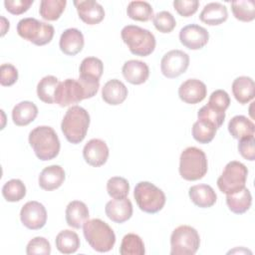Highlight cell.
Returning <instances> with one entry per match:
<instances>
[{
  "label": "cell",
  "mask_w": 255,
  "mask_h": 255,
  "mask_svg": "<svg viewBox=\"0 0 255 255\" xmlns=\"http://www.w3.org/2000/svg\"><path fill=\"white\" fill-rule=\"evenodd\" d=\"M29 143L40 160H51L60 151V140L53 128L40 126L29 133Z\"/></svg>",
  "instance_id": "1"
},
{
  "label": "cell",
  "mask_w": 255,
  "mask_h": 255,
  "mask_svg": "<svg viewBox=\"0 0 255 255\" xmlns=\"http://www.w3.org/2000/svg\"><path fill=\"white\" fill-rule=\"evenodd\" d=\"M89 126V113L80 106H72L62 120L61 129L69 142L77 144L86 137Z\"/></svg>",
  "instance_id": "2"
},
{
  "label": "cell",
  "mask_w": 255,
  "mask_h": 255,
  "mask_svg": "<svg viewBox=\"0 0 255 255\" xmlns=\"http://www.w3.org/2000/svg\"><path fill=\"white\" fill-rule=\"evenodd\" d=\"M83 233L86 241L98 252H108L116 243L114 230L99 218L87 220L83 225Z\"/></svg>",
  "instance_id": "3"
},
{
  "label": "cell",
  "mask_w": 255,
  "mask_h": 255,
  "mask_svg": "<svg viewBox=\"0 0 255 255\" xmlns=\"http://www.w3.org/2000/svg\"><path fill=\"white\" fill-rule=\"evenodd\" d=\"M121 36L130 53L135 56L146 57L154 51L155 37L146 29L135 25H128L122 29Z\"/></svg>",
  "instance_id": "4"
},
{
  "label": "cell",
  "mask_w": 255,
  "mask_h": 255,
  "mask_svg": "<svg viewBox=\"0 0 255 255\" xmlns=\"http://www.w3.org/2000/svg\"><path fill=\"white\" fill-rule=\"evenodd\" d=\"M208 163L204 151L195 146L186 147L180 154L179 174L189 181L201 179L207 172Z\"/></svg>",
  "instance_id": "5"
},
{
  "label": "cell",
  "mask_w": 255,
  "mask_h": 255,
  "mask_svg": "<svg viewBox=\"0 0 255 255\" xmlns=\"http://www.w3.org/2000/svg\"><path fill=\"white\" fill-rule=\"evenodd\" d=\"M135 202L140 210L146 213H156L165 204L164 192L149 181L138 182L133 191Z\"/></svg>",
  "instance_id": "6"
},
{
  "label": "cell",
  "mask_w": 255,
  "mask_h": 255,
  "mask_svg": "<svg viewBox=\"0 0 255 255\" xmlns=\"http://www.w3.org/2000/svg\"><path fill=\"white\" fill-rule=\"evenodd\" d=\"M17 33L23 39L37 46H44L52 41L55 29L51 24L35 18H24L17 24Z\"/></svg>",
  "instance_id": "7"
},
{
  "label": "cell",
  "mask_w": 255,
  "mask_h": 255,
  "mask_svg": "<svg viewBox=\"0 0 255 255\" xmlns=\"http://www.w3.org/2000/svg\"><path fill=\"white\" fill-rule=\"evenodd\" d=\"M199 245V234L195 228L189 225H180L171 233V255H193L197 252Z\"/></svg>",
  "instance_id": "8"
},
{
  "label": "cell",
  "mask_w": 255,
  "mask_h": 255,
  "mask_svg": "<svg viewBox=\"0 0 255 255\" xmlns=\"http://www.w3.org/2000/svg\"><path fill=\"white\" fill-rule=\"evenodd\" d=\"M248 169L240 161H229L217 179L219 190L225 194L235 193L245 187Z\"/></svg>",
  "instance_id": "9"
},
{
  "label": "cell",
  "mask_w": 255,
  "mask_h": 255,
  "mask_svg": "<svg viewBox=\"0 0 255 255\" xmlns=\"http://www.w3.org/2000/svg\"><path fill=\"white\" fill-rule=\"evenodd\" d=\"M83 100H85V93L79 80L67 79L59 83L55 93V103L60 107L72 106Z\"/></svg>",
  "instance_id": "10"
},
{
  "label": "cell",
  "mask_w": 255,
  "mask_h": 255,
  "mask_svg": "<svg viewBox=\"0 0 255 255\" xmlns=\"http://www.w3.org/2000/svg\"><path fill=\"white\" fill-rule=\"evenodd\" d=\"M189 66V56L181 50H171L160 61V70L164 77L173 79L183 74Z\"/></svg>",
  "instance_id": "11"
},
{
  "label": "cell",
  "mask_w": 255,
  "mask_h": 255,
  "mask_svg": "<svg viewBox=\"0 0 255 255\" xmlns=\"http://www.w3.org/2000/svg\"><path fill=\"white\" fill-rule=\"evenodd\" d=\"M20 219L22 224L28 229H41L47 222L46 208L38 201H28L21 208Z\"/></svg>",
  "instance_id": "12"
},
{
  "label": "cell",
  "mask_w": 255,
  "mask_h": 255,
  "mask_svg": "<svg viewBox=\"0 0 255 255\" xmlns=\"http://www.w3.org/2000/svg\"><path fill=\"white\" fill-rule=\"evenodd\" d=\"M179 40L187 49L199 50L207 44L209 33L205 28L197 24H189L180 30Z\"/></svg>",
  "instance_id": "13"
},
{
  "label": "cell",
  "mask_w": 255,
  "mask_h": 255,
  "mask_svg": "<svg viewBox=\"0 0 255 255\" xmlns=\"http://www.w3.org/2000/svg\"><path fill=\"white\" fill-rule=\"evenodd\" d=\"M83 156L86 162L92 166L99 167L104 165L109 157V147L100 138L90 139L83 148Z\"/></svg>",
  "instance_id": "14"
},
{
  "label": "cell",
  "mask_w": 255,
  "mask_h": 255,
  "mask_svg": "<svg viewBox=\"0 0 255 255\" xmlns=\"http://www.w3.org/2000/svg\"><path fill=\"white\" fill-rule=\"evenodd\" d=\"M207 94L206 86L197 79H188L178 88V96L186 104L195 105L202 102Z\"/></svg>",
  "instance_id": "15"
},
{
  "label": "cell",
  "mask_w": 255,
  "mask_h": 255,
  "mask_svg": "<svg viewBox=\"0 0 255 255\" xmlns=\"http://www.w3.org/2000/svg\"><path fill=\"white\" fill-rule=\"evenodd\" d=\"M78 15L88 25H96L105 18V10L101 4L94 0L74 1Z\"/></svg>",
  "instance_id": "16"
},
{
  "label": "cell",
  "mask_w": 255,
  "mask_h": 255,
  "mask_svg": "<svg viewBox=\"0 0 255 255\" xmlns=\"http://www.w3.org/2000/svg\"><path fill=\"white\" fill-rule=\"evenodd\" d=\"M105 212L112 221L116 223H124L132 215V204L127 197L113 199L107 202Z\"/></svg>",
  "instance_id": "17"
},
{
  "label": "cell",
  "mask_w": 255,
  "mask_h": 255,
  "mask_svg": "<svg viewBox=\"0 0 255 255\" xmlns=\"http://www.w3.org/2000/svg\"><path fill=\"white\" fill-rule=\"evenodd\" d=\"M84 36L82 32L76 28L66 29L60 37V49L68 56L79 54L84 48Z\"/></svg>",
  "instance_id": "18"
},
{
  "label": "cell",
  "mask_w": 255,
  "mask_h": 255,
  "mask_svg": "<svg viewBox=\"0 0 255 255\" xmlns=\"http://www.w3.org/2000/svg\"><path fill=\"white\" fill-rule=\"evenodd\" d=\"M122 73L128 83L132 85H140L148 79L149 68L142 61L128 60L124 64Z\"/></svg>",
  "instance_id": "19"
},
{
  "label": "cell",
  "mask_w": 255,
  "mask_h": 255,
  "mask_svg": "<svg viewBox=\"0 0 255 255\" xmlns=\"http://www.w3.org/2000/svg\"><path fill=\"white\" fill-rule=\"evenodd\" d=\"M65 170L60 165H50L45 167L39 175V185L42 189L51 191L59 188L65 180Z\"/></svg>",
  "instance_id": "20"
},
{
  "label": "cell",
  "mask_w": 255,
  "mask_h": 255,
  "mask_svg": "<svg viewBox=\"0 0 255 255\" xmlns=\"http://www.w3.org/2000/svg\"><path fill=\"white\" fill-rule=\"evenodd\" d=\"M128 97V88L117 79L108 81L102 89L103 100L112 106H118L125 102Z\"/></svg>",
  "instance_id": "21"
},
{
  "label": "cell",
  "mask_w": 255,
  "mask_h": 255,
  "mask_svg": "<svg viewBox=\"0 0 255 255\" xmlns=\"http://www.w3.org/2000/svg\"><path fill=\"white\" fill-rule=\"evenodd\" d=\"M227 18L228 11L226 6L218 2H210L206 4L199 14L200 21L209 26L220 25L225 22Z\"/></svg>",
  "instance_id": "22"
},
{
  "label": "cell",
  "mask_w": 255,
  "mask_h": 255,
  "mask_svg": "<svg viewBox=\"0 0 255 255\" xmlns=\"http://www.w3.org/2000/svg\"><path fill=\"white\" fill-rule=\"evenodd\" d=\"M189 198L198 207L207 208L215 204L217 195L214 189L207 184H196L189 188Z\"/></svg>",
  "instance_id": "23"
},
{
  "label": "cell",
  "mask_w": 255,
  "mask_h": 255,
  "mask_svg": "<svg viewBox=\"0 0 255 255\" xmlns=\"http://www.w3.org/2000/svg\"><path fill=\"white\" fill-rule=\"evenodd\" d=\"M232 93L239 104H247L254 99L255 84L250 77L241 76L232 83Z\"/></svg>",
  "instance_id": "24"
},
{
  "label": "cell",
  "mask_w": 255,
  "mask_h": 255,
  "mask_svg": "<svg viewBox=\"0 0 255 255\" xmlns=\"http://www.w3.org/2000/svg\"><path fill=\"white\" fill-rule=\"evenodd\" d=\"M89 218L87 205L80 200L71 201L66 208L67 224L73 228L80 229Z\"/></svg>",
  "instance_id": "25"
},
{
  "label": "cell",
  "mask_w": 255,
  "mask_h": 255,
  "mask_svg": "<svg viewBox=\"0 0 255 255\" xmlns=\"http://www.w3.org/2000/svg\"><path fill=\"white\" fill-rule=\"evenodd\" d=\"M38 115L37 106L30 101H23L17 104L12 110L13 123L18 127H24L32 123Z\"/></svg>",
  "instance_id": "26"
},
{
  "label": "cell",
  "mask_w": 255,
  "mask_h": 255,
  "mask_svg": "<svg viewBox=\"0 0 255 255\" xmlns=\"http://www.w3.org/2000/svg\"><path fill=\"white\" fill-rule=\"evenodd\" d=\"M226 203L229 210L233 213H245L252 204L251 192L248 188L244 187L235 193L226 194Z\"/></svg>",
  "instance_id": "27"
},
{
  "label": "cell",
  "mask_w": 255,
  "mask_h": 255,
  "mask_svg": "<svg viewBox=\"0 0 255 255\" xmlns=\"http://www.w3.org/2000/svg\"><path fill=\"white\" fill-rule=\"evenodd\" d=\"M228 130L234 138L241 139L254 135L255 127L253 122L245 116H235L228 123Z\"/></svg>",
  "instance_id": "28"
},
{
  "label": "cell",
  "mask_w": 255,
  "mask_h": 255,
  "mask_svg": "<svg viewBox=\"0 0 255 255\" xmlns=\"http://www.w3.org/2000/svg\"><path fill=\"white\" fill-rule=\"evenodd\" d=\"M217 129L210 121L198 119L192 126V136L199 143H208L214 138Z\"/></svg>",
  "instance_id": "29"
},
{
  "label": "cell",
  "mask_w": 255,
  "mask_h": 255,
  "mask_svg": "<svg viewBox=\"0 0 255 255\" xmlns=\"http://www.w3.org/2000/svg\"><path fill=\"white\" fill-rule=\"evenodd\" d=\"M56 247L63 254L75 253L80 247V238L78 234L72 230H62L56 236Z\"/></svg>",
  "instance_id": "30"
},
{
  "label": "cell",
  "mask_w": 255,
  "mask_h": 255,
  "mask_svg": "<svg viewBox=\"0 0 255 255\" xmlns=\"http://www.w3.org/2000/svg\"><path fill=\"white\" fill-rule=\"evenodd\" d=\"M59 83V80L54 76H46L42 78L37 85L38 98L46 104L55 103V93Z\"/></svg>",
  "instance_id": "31"
},
{
  "label": "cell",
  "mask_w": 255,
  "mask_h": 255,
  "mask_svg": "<svg viewBox=\"0 0 255 255\" xmlns=\"http://www.w3.org/2000/svg\"><path fill=\"white\" fill-rule=\"evenodd\" d=\"M66 5V0H42L39 8L40 16L47 21H56L64 12Z\"/></svg>",
  "instance_id": "32"
},
{
  "label": "cell",
  "mask_w": 255,
  "mask_h": 255,
  "mask_svg": "<svg viewBox=\"0 0 255 255\" xmlns=\"http://www.w3.org/2000/svg\"><path fill=\"white\" fill-rule=\"evenodd\" d=\"M127 14L132 20L146 22L153 17V10L146 1H131L128 5Z\"/></svg>",
  "instance_id": "33"
},
{
  "label": "cell",
  "mask_w": 255,
  "mask_h": 255,
  "mask_svg": "<svg viewBox=\"0 0 255 255\" xmlns=\"http://www.w3.org/2000/svg\"><path fill=\"white\" fill-rule=\"evenodd\" d=\"M120 253L122 255H143L145 249L142 239L134 233L125 235L121 243Z\"/></svg>",
  "instance_id": "34"
},
{
  "label": "cell",
  "mask_w": 255,
  "mask_h": 255,
  "mask_svg": "<svg viewBox=\"0 0 255 255\" xmlns=\"http://www.w3.org/2000/svg\"><path fill=\"white\" fill-rule=\"evenodd\" d=\"M234 17L242 22H250L255 18V3L252 0H236L231 2Z\"/></svg>",
  "instance_id": "35"
},
{
  "label": "cell",
  "mask_w": 255,
  "mask_h": 255,
  "mask_svg": "<svg viewBox=\"0 0 255 255\" xmlns=\"http://www.w3.org/2000/svg\"><path fill=\"white\" fill-rule=\"evenodd\" d=\"M2 195L9 202L20 201L26 195V186L20 179H11L3 185Z\"/></svg>",
  "instance_id": "36"
},
{
  "label": "cell",
  "mask_w": 255,
  "mask_h": 255,
  "mask_svg": "<svg viewBox=\"0 0 255 255\" xmlns=\"http://www.w3.org/2000/svg\"><path fill=\"white\" fill-rule=\"evenodd\" d=\"M107 191L114 199L125 198L129 191L128 181L121 176H113L107 182Z\"/></svg>",
  "instance_id": "37"
},
{
  "label": "cell",
  "mask_w": 255,
  "mask_h": 255,
  "mask_svg": "<svg viewBox=\"0 0 255 255\" xmlns=\"http://www.w3.org/2000/svg\"><path fill=\"white\" fill-rule=\"evenodd\" d=\"M79 71L80 76H88L100 80L104 72V64L99 58L87 57L82 61Z\"/></svg>",
  "instance_id": "38"
},
{
  "label": "cell",
  "mask_w": 255,
  "mask_h": 255,
  "mask_svg": "<svg viewBox=\"0 0 255 255\" xmlns=\"http://www.w3.org/2000/svg\"><path fill=\"white\" fill-rule=\"evenodd\" d=\"M155 29L161 33H170L176 26V21L168 11H160L152 17Z\"/></svg>",
  "instance_id": "39"
},
{
  "label": "cell",
  "mask_w": 255,
  "mask_h": 255,
  "mask_svg": "<svg viewBox=\"0 0 255 255\" xmlns=\"http://www.w3.org/2000/svg\"><path fill=\"white\" fill-rule=\"evenodd\" d=\"M197 118L198 119H205L207 121H210L213 123L217 128H219L225 119V112H220L217 111L208 105L203 106L197 113Z\"/></svg>",
  "instance_id": "40"
},
{
  "label": "cell",
  "mask_w": 255,
  "mask_h": 255,
  "mask_svg": "<svg viewBox=\"0 0 255 255\" xmlns=\"http://www.w3.org/2000/svg\"><path fill=\"white\" fill-rule=\"evenodd\" d=\"M26 253L29 255L33 254H43L49 255L51 253L50 242L44 237H34L31 239L26 247Z\"/></svg>",
  "instance_id": "41"
},
{
  "label": "cell",
  "mask_w": 255,
  "mask_h": 255,
  "mask_svg": "<svg viewBox=\"0 0 255 255\" xmlns=\"http://www.w3.org/2000/svg\"><path fill=\"white\" fill-rule=\"evenodd\" d=\"M207 105L217 111L225 112L230 105V98L225 91L216 90L210 95Z\"/></svg>",
  "instance_id": "42"
},
{
  "label": "cell",
  "mask_w": 255,
  "mask_h": 255,
  "mask_svg": "<svg viewBox=\"0 0 255 255\" xmlns=\"http://www.w3.org/2000/svg\"><path fill=\"white\" fill-rule=\"evenodd\" d=\"M18 80V70L12 64H2L0 67V84L9 87Z\"/></svg>",
  "instance_id": "43"
},
{
  "label": "cell",
  "mask_w": 255,
  "mask_h": 255,
  "mask_svg": "<svg viewBox=\"0 0 255 255\" xmlns=\"http://www.w3.org/2000/svg\"><path fill=\"white\" fill-rule=\"evenodd\" d=\"M199 6L197 0H174L173 7L176 12L182 17H189L193 15Z\"/></svg>",
  "instance_id": "44"
},
{
  "label": "cell",
  "mask_w": 255,
  "mask_h": 255,
  "mask_svg": "<svg viewBox=\"0 0 255 255\" xmlns=\"http://www.w3.org/2000/svg\"><path fill=\"white\" fill-rule=\"evenodd\" d=\"M255 139L254 135L243 137L239 140L238 150L239 153L247 160L253 161L255 159V149H254Z\"/></svg>",
  "instance_id": "45"
},
{
  "label": "cell",
  "mask_w": 255,
  "mask_h": 255,
  "mask_svg": "<svg viewBox=\"0 0 255 255\" xmlns=\"http://www.w3.org/2000/svg\"><path fill=\"white\" fill-rule=\"evenodd\" d=\"M78 80L84 89L85 99H91L98 93L100 88V80L88 76H80Z\"/></svg>",
  "instance_id": "46"
},
{
  "label": "cell",
  "mask_w": 255,
  "mask_h": 255,
  "mask_svg": "<svg viewBox=\"0 0 255 255\" xmlns=\"http://www.w3.org/2000/svg\"><path fill=\"white\" fill-rule=\"evenodd\" d=\"M33 2V0H5L4 5L9 13L13 15H21L29 10Z\"/></svg>",
  "instance_id": "47"
},
{
  "label": "cell",
  "mask_w": 255,
  "mask_h": 255,
  "mask_svg": "<svg viewBox=\"0 0 255 255\" xmlns=\"http://www.w3.org/2000/svg\"><path fill=\"white\" fill-rule=\"evenodd\" d=\"M1 20H2V33H1V36H4L5 35V28L8 30L9 29V21H7L4 17H1Z\"/></svg>",
  "instance_id": "48"
}]
</instances>
